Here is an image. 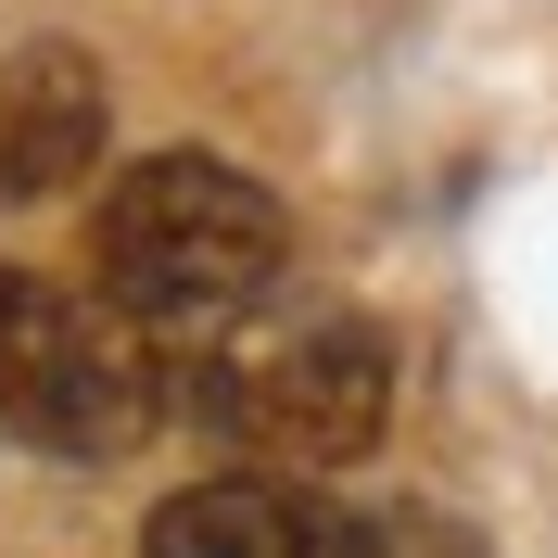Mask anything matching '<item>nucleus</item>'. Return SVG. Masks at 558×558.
<instances>
[{
	"instance_id": "obj_5",
	"label": "nucleus",
	"mask_w": 558,
	"mask_h": 558,
	"mask_svg": "<svg viewBox=\"0 0 558 558\" xmlns=\"http://www.w3.org/2000/svg\"><path fill=\"white\" fill-rule=\"evenodd\" d=\"M114 140V89H102V51L76 38H26L0 51V204H51L102 166Z\"/></svg>"
},
{
	"instance_id": "obj_3",
	"label": "nucleus",
	"mask_w": 558,
	"mask_h": 558,
	"mask_svg": "<svg viewBox=\"0 0 558 558\" xmlns=\"http://www.w3.org/2000/svg\"><path fill=\"white\" fill-rule=\"evenodd\" d=\"M204 432L242 470H279V483H330L393 432V343L368 317H305V330H267V343L204 355L191 381Z\"/></svg>"
},
{
	"instance_id": "obj_1",
	"label": "nucleus",
	"mask_w": 558,
	"mask_h": 558,
	"mask_svg": "<svg viewBox=\"0 0 558 558\" xmlns=\"http://www.w3.org/2000/svg\"><path fill=\"white\" fill-rule=\"evenodd\" d=\"M292 216L267 178H242L229 153H140L89 216V292L114 317H140L153 343L166 330H229L267 305Z\"/></svg>"
},
{
	"instance_id": "obj_2",
	"label": "nucleus",
	"mask_w": 558,
	"mask_h": 558,
	"mask_svg": "<svg viewBox=\"0 0 558 558\" xmlns=\"http://www.w3.org/2000/svg\"><path fill=\"white\" fill-rule=\"evenodd\" d=\"M166 432V355L102 292H64L38 267H0V445L114 470Z\"/></svg>"
},
{
	"instance_id": "obj_4",
	"label": "nucleus",
	"mask_w": 558,
	"mask_h": 558,
	"mask_svg": "<svg viewBox=\"0 0 558 558\" xmlns=\"http://www.w3.org/2000/svg\"><path fill=\"white\" fill-rule=\"evenodd\" d=\"M418 533L368 521L317 483H279V470H229V483H191L140 521V558H407Z\"/></svg>"
}]
</instances>
